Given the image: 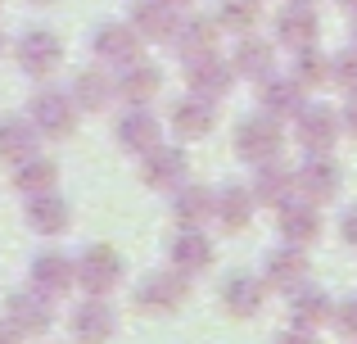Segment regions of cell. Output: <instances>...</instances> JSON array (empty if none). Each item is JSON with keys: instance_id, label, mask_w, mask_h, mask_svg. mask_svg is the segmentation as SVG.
I'll list each match as a JSON object with an SVG mask.
<instances>
[{"instance_id": "6da1fadb", "label": "cell", "mask_w": 357, "mask_h": 344, "mask_svg": "<svg viewBox=\"0 0 357 344\" xmlns=\"http://www.w3.org/2000/svg\"><path fill=\"white\" fill-rule=\"evenodd\" d=\"M77 290L86 294H100V299H109V294L118 290L122 281H127V258L118 254L109 240H100V245H86L77 258Z\"/></svg>"}, {"instance_id": "7a4b0ae2", "label": "cell", "mask_w": 357, "mask_h": 344, "mask_svg": "<svg viewBox=\"0 0 357 344\" xmlns=\"http://www.w3.org/2000/svg\"><path fill=\"white\" fill-rule=\"evenodd\" d=\"M185 299H190V281H185L181 272H172V267L145 272L136 281V290H131V304H136L145 317H172V313L185 308Z\"/></svg>"}, {"instance_id": "3957f363", "label": "cell", "mask_w": 357, "mask_h": 344, "mask_svg": "<svg viewBox=\"0 0 357 344\" xmlns=\"http://www.w3.org/2000/svg\"><path fill=\"white\" fill-rule=\"evenodd\" d=\"M280 150H285V127H280V118H271V114H253V118H244V123H236V154L244 163H271V159H280Z\"/></svg>"}, {"instance_id": "277c9868", "label": "cell", "mask_w": 357, "mask_h": 344, "mask_svg": "<svg viewBox=\"0 0 357 344\" xmlns=\"http://www.w3.org/2000/svg\"><path fill=\"white\" fill-rule=\"evenodd\" d=\"M27 118H32V127L41 136H50V141H63V136H73L77 132V118H82V109L73 105V96L68 91H36L32 96V105H27Z\"/></svg>"}, {"instance_id": "5b68a950", "label": "cell", "mask_w": 357, "mask_h": 344, "mask_svg": "<svg viewBox=\"0 0 357 344\" xmlns=\"http://www.w3.org/2000/svg\"><path fill=\"white\" fill-rule=\"evenodd\" d=\"M262 281H267V290H303L307 281H312V258H307L303 245H285L280 240L276 249H267V258H262Z\"/></svg>"}, {"instance_id": "8992f818", "label": "cell", "mask_w": 357, "mask_h": 344, "mask_svg": "<svg viewBox=\"0 0 357 344\" xmlns=\"http://www.w3.org/2000/svg\"><path fill=\"white\" fill-rule=\"evenodd\" d=\"M0 317H5L23 340H36V336H45V331L54 327V299L36 294L32 285H23V290H14V294L5 299Z\"/></svg>"}, {"instance_id": "52a82bcc", "label": "cell", "mask_w": 357, "mask_h": 344, "mask_svg": "<svg viewBox=\"0 0 357 344\" xmlns=\"http://www.w3.org/2000/svg\"><path fill=\"white\" fill-rule=\"evenodd\" d=\"M27 285L45 299H63V294L77 290V263H73L63 249H41L27 267Z\"/></svg>"}, {"instance_id": "ba28073f", "label": "cell", "mask_w": 357, "mask_h": 344, "mask_svg": "<svg viewBox=\"0 0 357 344\" xmlns=\"http://www.w3.org/2000/svg\"><path fill=\"white\" fill-rule=\"evenodd\" d=\"M140 181L149 186V190H163L172 195L181 181H190V159H185L181 145H163L158 141L154 150L140 154Z\"/></svg>"}, {"instance_id": "9c48e42d", "label": "cell", "mask_w": 357, "mask_h": 344, "mask_svg": "<svg viewBox=\"0 0 357 344\" xmlns=\"http://www.w3.org/2000/svg\"><path fill=\"white\" fill-rule=\"evenodd\" d=\"M14 59L27 77H50L54 68L63 63V41L50 32V27H27L23 36L14 41Z\"/></svg>"}, {"instance_id": "30bf717a", "label": "cell", "mask_w": 357, "mask_h": 344, "mask_svg": "<svg viewBox=\"0 0 357 344\" xmlns=\"http://www.w3.org/2000/svg\"><path fill=\"white\" fill-rule=\"evenodd\" d=\"M213 258H218V249H213V240H208L204 227H181L172 240H167V267L181 272L185 281H195L199 272H208Z\"/></svg>"}, {"instance_id": "8fae6325", "label": "cell", "mask_w": 357, "mask_h": 344, "mask_svg": "<svg viewBox=\"0 0 357 344\" xmlns=\"http://www.w3.org/2000/svg\"><path fill=\"white\" fill-rule=\"evenodd\" d=\"M321 204H312V200H303V195H289L285 204L276 209V231H280V240L285 245H317L321 240Z\"/></svg>"}, {"instance_id": "7c38bea8", "label": "cell", "mask_w": 357, "mask_h": 344, "mask_svg": "<svg viewBox=\"0 0 357 344\" xmlns=\"http://www.w3.org/2000/svg\"><path fill=\"white\" fill-rule=\"evenodd\" d=\"M140 32L127 23H100L96 32H91V54L100 59V68H127V63L140 59Z\"/></svg>"}, {"instance_id": "4fadbf2b", "label": "cell", "mask_w": 357, "mask_h": 344, "mask_svg": "<svg viewBox=\"0 0 357 344\" xmlns=\"http://www.w3.org/2000/svg\"><path fill=\"white\" fill-rule=\"evenodd\" d=\"M267 281L262 276H249V272H231L227 281H222V313L236 322H253L262 317V308H267Z\"/></svg>"}, {"instance_id": "5bb4252c", "label": "cell", "mask_w": 357, "mask_h": 344, "mask_svg": "<svg viewBox=\"0 0 357 344\" xmlns=\"http://www.w3.org/2000/svg\"><path fill=\"white\" fill-rule=\"evenodd\" d=\"M340 186H344V172L331 154H307L294 168V190L312 204H331L335 195H340Z\"/></svg>"}, {"instance_id": "9a60e30c", "label": "cell", "mask_w": 357, "mask_h": 344, "mask_svg": "<svg viewBox=\"0 0 357 344\" xmlns=\"http://www.w3.org/2000/svg\"><path fill=\"white\" fill-rule=\"evenodd\" d=\"M340 114L326 105H303L294 114V141L303 145L307 154H331V145L340 141Z\"/></svg>"}, {"instance_id": "2e32d148", "label": "cell", "mask_w": 357, "mask_h": 344, "mask_svg": "<svg viewBox=\"0 0 357 344\" xmlns=\"http://www.w3.org/2000/svg\"><path fill=\"white\" fill-rule=\"evenodd\" d=\"M185 87L204 100H222L236 87V68H231V59H222L218 50L195 54V59H185Z\"/></svg>"}, {"instance_id": "e0dca14e", "label": "cell", "mask_w": 357, "mask_h": 344, "mask_svg": "<svg viewBox=\"0 0 357 344\" xmlns=\"http://www.w3.org/2000/svg\"><path fill=\"white\" fill-rule=\"evenodd\" d=\"M68 331H73L77 344H109L118 336V317H114V308H109L100 294H86V299L73 308Z\"/></svg>"}, {"instance_id": "ac0fdd59", "label": "cell", "mask_w": 357, "mask_h": 344, "mask_svg": "<svg viewBox=\"0 0 357 344\" xmlns=\"http://www.w3.org/2000/svg\"><path fill=\"white\" fill-rule=\"evenodd\" d=\"M335 304H340V299H335L331 290H321V285L307 281L303 290L289 294V327H298V331H317V336H321V331L335 322Z\"/></svg>"}, {"instance_id": "d6986e66", "label": "cell", "mask_w": 357, "mask_h": 344, "mask_svg": "<svg viewBox=\"0 0 357 344\" xmlns=\"http://www.w3.org/2000/svg\"><path fill=\"white\" fill-rule=\"evenodd\" d=\"M23 222H27V231L54 240V236H63V231L73 227V204L63 200L59 190L32 195V200H27V209H23Z\"/></svg>"}, {"instance_id": "ffe728a7", "label": "cell", "mask_w": 357, "mask_h": 344, "mask_svg": "<svg viewBox=\"0 0 357 344\" xmlns=\"http://www.w3.org/2000/svg\"><path fill=\"white\" fill-rule=\"evenodd\" d=\"M167 123H172V132L181 136V141H204V136L218 127V100H204V96H181L172 105V114H167Z\"/></svg>"}, {"instance_id": "44dd1931", "label": "cell", "mask_w": 357, "mask_h": 344, "mask_svg": "<svg viewBox=\"0 0 357 344\" xmlns=\"http://www.w3.org/2000/svg\"><path fill=\"white\" fill-rule=\"evenodd\" d=\"M176 23H181V9L167 5V0H136V5H131V27L140 32V41L172 45Z\"/></svg>"}, {"instance_id": "7402d4cb", "label": "cell", "mask_w": 357, "mask_h": 344, "mask_svg": "<svg viewBox=\"0 0 357 344\" xmlns=\"http://www.w3.org/2000/svg\"><path fill=\"white\" fill-rule=\"evenodd\" d=\"M114 136H118V145L127 154H145V150H154V145L163 141V123L149 114V105H131L127 114L118 118Z\"/></svg>"}, {"instance_id": "603a6c76", "label": "cell", "mask_w": 357, "mask_h": 344, "mask_svg": "<svg viewBox=\"0 0 357 344\" xmlns=\"http://www.w3.org/2000/svg\"><path fill=\"white\" fill-rule=\"evenodd\" d=\"M321 36V18H317V5H298L289 0L276 14V41L289 45V50H303V45H317Z\"/></svg>"}, {"instance_id": "cb8c5ba5", "label": "cell", "mask_w": 357, "mask_h": 344, "mask_svg": "<svg viewBox=\"0 0 357 344\" xmlns=\"http://www.w3.org/2000/svg\"><path fill=\"white\" fill-rule=\"evenodd\" d=\"M253 209H258V200H253V190H244L240 181L222 186V190H213V222H218L227 236H236L253 222Z\"/></svg>"}, {"instance_id": "d4e9b609", "label": "cell", "mask_w": 357, "mask_h": 344, "mask_svg": "<svg viewBox=\"0 0 357 344\" xmlns=\"http://www.w3.org/2000/svg\"><path fill=\"white\" fill-rule=\"evenodd\" d=\"M258 105H262V114H271V118H294L298 109L307 105V91L298 87L294 77H280V73H267V77L258 82Z\"/></svg>"}, {"instance_id": "484cf974", "label": "cell", "mask_w": 357, "mask_h": 344, "mask_svg": "<svg viewBox=\"0 0 357 344\" xmlns=\"http://www.w3.org/2000/svg\"><path fill=\"white\" fill-rule=\"evenodd\" d=\"M114 87H118V100H127V105H149L163 91V68L149 59H136L114 73Z\"/></svg>"}, {"instance_id": "4316f807", "label": "cell", "mask_w": 357, "mask_h": 344, "mask_svg": "<svg viewBox=\"0 0 357 344\" xmlns=\"http://www.w3.org/2000/svg\"><path fill=\"white\" fill-rule=\"evenodd\" d=\"M68 96H73V105H77L82 114H100V109H109V105L118 100L114 73H109V68H86V73H77V77H73V87H68Z\"/></svg>"}, {"instance_id": "83f0119b", "label": "cell", "mask_w": 357, "mask_h": 344, "mask_svg": "<svg viewBox=\"0 0 357 344\" xmlns=\"http://www.w3.org/2000/svg\"><path fill=\"white\" fill-rule=\"evenodd\" d=\"M271 63H276V45L262 41V36H253V32H244L236 41V50H231V68H236V77L262 82L267 73H276Z\"/></svg>"}, {"instance_id": "f1b7e54d", "label": "cell", "mask_w": 357, "mask_h": 344, "mask_svg": "<svg viewBox=\"0 0 357 344\" xmlns=\"http://www.w3.org/2000/svg\"><path fill=\"white\" fill-rule=\"evenodd\" d=\"M172 218H176V227H208L213 222V190L199 181H181L172 190Z\"/></svg>"}, {"instance_id": "f546056e", "label": "cell", "mask_w": 357, "mask_h": 344, "mask_svg": "<svg viewBox=\"0 0 357 344\" xmlns=\"http://www.w3.org/2000/svg\"><path fill=\"white\" fill-rule=\"evenodd\" d=\"M36 141H41V132L32 127V118H18V114H9V118H0V163H23V159H32L36 154Z\"/></svg>"}, {"instance_id": "4dcf8cb0", "label": "cell", "mask_w": 357, "mask_h": 344, "mask_svg": "<svg viewBox=\"0 0 357 344\" xmlns=\"http://www.w3.org/2000/svg\"><path fill=\"white\" fill-rule=\"evenodd\" d=\"M253 200L258 204H267V209H280V204L289 200V195H298L294 190V168H285V163H258V172H253Z\"/></svg>"}, {"instance_id": "1f68e13d", "label": "cell", "mask_w": 357, "mask_h": 344, "mask_svg": "<svg viewBox=\"0 0 357 344\" xmlns=\"http://www.w3.org/2000/svg\"><path fill=\"white\" fill-rule=\"evenodd\" d=\"M14 190L23 195V200L45 195V190H59V163H54V159H41V154L14 163Z\"/></svg>"}, {"instance_id": "d6a6232c", "label": "cell", "mask_w": 357, "mask_h": 344, "mask_svg": "<svg viewBox=\"0 0 357 344\" xmlns=\"http://www.w3.org/2000/svg\"><path fill=\"white\" fill-rule=\"evenodd\" d=\"M176 54L181 59H195V54H208L213 45H218V23H213L208 14H190L176 23V36H172Z\"/></svg>"}, {"instance_id": "836d02e7", "label": "cell", "mask_w": 357, "mask_h": 344, "mask_svg": "<svg viewBox=\"0 0 357 344\" xmlns=\"http://www.w3.org/2000/svg\"><path fill=\"white\" fill-rule=\"evenodd\" d=\"M262 18V5L258 0H218V14H213V23H218V32H253Z\"/></svg>"}, {"instance_id": "e575fe53", "label": "cell", "mask_w": 357, "mask_h": 344, "mask_svg": "<svg viewBox=\"0 0 357 344\" xmlns=\"http://www.w3.org/2000/svg\"><path fill=\"white\" fill-rule=\"evenodd\" d=\"M289 77H294L303 91L331 87V54H321L317 45H303V50H294V73H289Z\"/></svg>"}, {"instance_id": "d590c367", "label": "cell", "mask_w": 357, "mask_h": 344, "mask_svg": "<svg viewBox=\"0 0 357 344\" xmlns=\"http://www.w3.org/2000/svg\"><path fill=\"white\" fill-rule=\"evenodd\" d=\"M331 82L344 91V96H353V91H357V45H349V50H340L331 59Z\"/></svg>"}, {"instance_id": "8d00e7d4", "label": "cell", "mask_w": 357, "mask_h": 344, "mask_svg": "<svg viewBox=\"0 0 357 344\" xmlns=\"http://www.w3.org/2000/svg\"><path fill=\"white\" fill-rule=\"evenodd\" d=\"M331 327H340V336L357 344V299L335 304V322H331Z\"/></svg>"}, {"instance_id": "74e56055", "label": "cell", "mask_w": 357, "mask_h": 344, "mask_svg": "<svg viewBox=\"0 0 357 344\" xmlns=\"http://www.w3.org/2000/svg\"><path fill=\"white\" fill-rule=\"evenodd\" d=\"M340 240L349 249H357V204H349L344 209V218H340Z\"/></svg>"}, {"instance_id": "f35d334b", "label": "cell", "mask_w": 357, "mask_h": 344, "mask_svg": "<svg viewBox=\"0 0 357 344\" xmlns=\"http://www.w3.org/2000/svg\"><path fill=\"white\" fill-rule=\"evenodd\" d=\"M271 344H321V336L317 331H298V327H289V331H280Z\"/></svg>"}, {"instance_id": "ab89813d", "label": "cell", "mask_w": 357, "mask_h": 344, "mask_svg": "<svg viewBox=\"0 0 357 344\" xmlns=\"http://www.w3.org/2000/svg\"><path fill=\"white\" fill-rule=\"evenodd\" d=\"M340 127H344L349 136H357V91L349 96V105H344V114H340Z\"/></svg>"}, {"instance_id": "60d3db41", "label": "cell", "mask_w": 357, "mask_h": 344, "mask_svg": "<svg viewBox=\"0 0 357 344\" xmlns=\"http://www.w3.org/2000/svg\"><path fill=\"white\" fill-rule=\"evenodd\" d=\"M0 344H23V336H18V331L9 327L5 317H0Z\"/></svg>"}, {"instance_id": "b9f144b4", "label": "cell", "mask_w": 357, "mask_h": 344, "mask_svg": "<svg viewBox=\"0 0 357 344\" xmlns=\"http://www.w3.org/2000/svg\"><path fill=\"white\" fill-rule=\"evenodd\" d=\"M340 5H344V9H353V14H357V0H340Z\"/></svg>"}, {"instance_id": "7bdbcfd3", "label": "cell", "mask_w": 357, "mask_h": 344, "mask_svg": "<svg viewBox=\"0 0 357 344\" xmlns=\"http://www.w3.org/2000/svg\"><path fill=\"white\" fill-rule=\"evenodd\" d=\"M32 5H54V0H32Z\"/></svg>"}, {"instance_id": "ee69618b", "label": "cell", "mask_w": 357, "mask_h": 344, "mask_svg": "<svg viewBox=\"0 0 357 344\" xmlns=\"http://www.w3.org/2000/svg\"><path fill=\"white\" fill-rule=\"evenodd\" d=\"M167 5H176V9H181V5H185V0H167Z\"/></svg>"}, {"instance_id": "f6af8a7d", "label": "cell", "mask_w": 357, "mask_h": 344, "mask_svg": "<svg viewBox=\"0 0 357 344\" xmlns=\"http://www.w3.org/2000/svg\"><path fill=\"white\" fill-rule=\"evenodd\" d=\"M353 45H357V23H353Z\"/></svg>"}, {"instance_id": "bcb514c9", "label": "cell", "mask_w": 357, "mask_h": 344, "mask_svg": "<svg viewBox=\"0 0 357 344\" xmlns=\"http://www.w3.org/2000/svg\"><path fill=\"white\" fill-rule=\"evenodd\" d=\"M0 50H5V32H0Z\"/></svg>"}, {"instance_id": "7dc6e473", "label": "cell", "mask_w": 357, "mask_h": 344, "mask_svg": "<svg viewBox=\"0 0 357 344\" xmlns=\"http://www.w3.org/2000/svg\"><path fill=\"white\" fill-rule=\"evenodd\" d=\"M298 5H317V0H298Z\"/></svg>"}, {"instance_id": "c3c4849f", "label": "cell", "mask_w": 357, "mask_h": 344, "mask_svg": "<svg viewBox=\"0 0 357 344\" xmlns=\"http://www.w3.org/2000/svg\"><path fill=\"white\" fill-rule=\"evenodd\" d=\"M0 5H5V0H0Z\"/></svg>"}]
</instances>
